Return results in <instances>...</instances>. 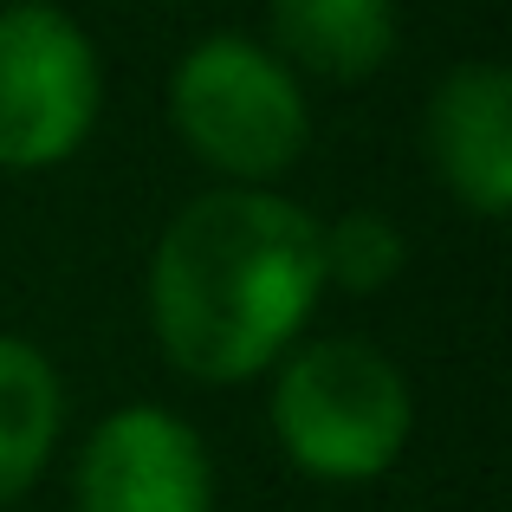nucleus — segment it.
Returning <instances> with one entry per match:
<instances>
[{
  "label": "nucleus",
  "instance_id": "f03ea898",
  "mask_svg": "<svg viewBox=\"0 0 512 512\" xmlns=\"http://www.w3.org/2000/svg\"><path fill=\"white\" fill-rule=\"evenodd\" d=\"M273 435L286 461L331 487L383 480L415 428V396L402 370L363 338L292 344L273 376Z\"/></svg>",
  "mask_w": 512,
  "mask_h": 512
},
{
  "label": "nucleus",
  "instance_id": "1a4fd4ad",
  "mask_svg": "<svg viewBox=\"0 0 512 512\" xmlns=\"http://www.w3.org/2000/svg\"><path fill=\"white\" fill-rule=\"evenodd\" d=\"M318 260H325V286L383 292L409 266V240L383 208H344L338 221H318Z\"/></svg>",
  "mask_w": 512,
  "mask_h": 512
},
{
  "label": "nucleus",
  "instance_id": "6e6552de",
  "mask_svg": "<svg viewBox=\"0 0 512 512\" xmlns=\"http://www.w3.org/2000/svg\"><path fill=\"white\" fill-rule=\"evenodd\" d=\"M65 428V383L39 344L0 331V512L39 480Z\"/></svg>",
  "mask_w": 512,
  "mask_h": 512
},
{
  "label": "nucleus",
  "instance_id": "f257e3e1",
  "mask_svg": "<svg viewBox=\"0 0 512 512\" xmlns=\"http://www.w3.org/2000/svg\"><path fill=\"white\" fill-rule=\"evenodd\" d=\"M325 299L318 214L273 188H208L156 240L150 325L195 383H253L305 338Z\"/></svg>",
  "mask_w": 512,
  "mask_h": 512
},
{
  "label": "nucleus",
  "instance_id": "39448f33",
  "mask_svg": "<svg viewBox=\"0 0 512 512\" xmlns=\"http://www.w3.org/2000/svg\"><path fill=\"white\" fill-rule=\"evenodd\" d=\"M72 500L78 512H214L208 441L163 402H124L91 428Z\"/></svg>",
  "mask_w": 512,
  "mask_h": 512
},
{
  "label": "nucleus",
  "instance_id": "0eeeda50",
  "mask_svg": "<svg viewBox=\"0 0 512 512\" xmlns=\"http://www.w3.org/2000/svg\"><path fill=\"white\" fill-rule=\"evenodd\" d=\"M273 39L292 72L357 85L396 52V0H273Z\"/></svg>",
  "mask_w": 512,
  "mask_h": 512
},
{
  "label": "nucleus",
  "instance_id": "20e7f679",
  "mask_svg": "<svg viewBox=\"0 0 512 512\" xmlns=\"http://www.w3.org/2000/svg\"><path fill=\"white\" fill-rule=\"evenodd\" d=\"M104 111L98 46L52 0L0 7V169L33 175L85 150Z\"/></svg>",
  "mask_w": 512,
  "mask_h": 512
},
{
  "label": "nucleus",
  "instance_id": "423d86ee",
  "mask_svg": "<svg viewBox=\"0 0 512 512\" xmlns=\"http://www.w3.org/2000/svg\"><path fill=\"white\" fill-rule=\"evenodd\" d=\"M422 143L441 188L480 221H506L512 208V78L506 65L467 59L428 91Z\"/></svg>",
  "mask_w": 512,
  "mask_h": 512
},
{
  "label": "nucleus",
  "instance_id": "7ed1b4c3",
  "mask_svg": "<svg viewBox=\"0 0 512 512\" xmlns=\"http://www.w3.org/2000/svg\"><path fill=\"white\" fill-rule=\"evenodd\" d=\"M169 124L195 163L227 175V188L279 182L312 143L299 72L240 33H214L182 52L169 72Z\"/></svg>",
  "mask_w": 512,
  "mask_h": 512
}]
</instances>
